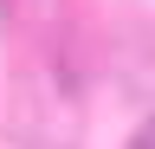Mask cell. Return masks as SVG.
<instances>
[{"instance_id":"obj_1","label":"cell","mask_w":155,"mask_h":149,"mask_svg":"<svg viewBox=\"0 0 155 149\" xmlns=\"http://www.w3.org/2000/svg\"><path fill=\"white\" fill-rule=\"evenodd\" d=\"M129 149H155V117H149L142 130H136V143H129Z\"/></svg>"}]
</instances>
